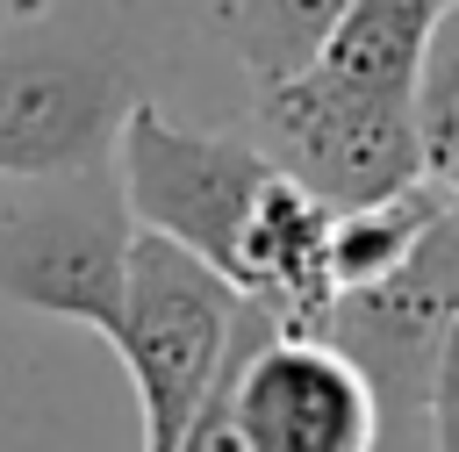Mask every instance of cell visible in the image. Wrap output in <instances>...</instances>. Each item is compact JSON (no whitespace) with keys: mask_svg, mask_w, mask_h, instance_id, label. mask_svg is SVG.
Instances as JSON below:
<instances>
[{"mask_svg":"<svg viewBox=\"0 0 459 452\" xmlns=\"http://www.w3.org/2000/svg\"><path fill=\"white\" fill-rule=\"evenodd\" d=\"M430 452H459V323H452L445 373H437V402H430Z\"/></svg>","mask_w":459,"mask_h":452,"instance_id":"10","label":"cell"},{"mask_svg":"<svg viewBox=\"0 0 459 452\" xmlns=\"http://www.w3.org/2000/svg\"><path fill=\"white\" fill-rule=\"evenodd\" d=\"M416 115H423V151H430V179L459 194V7L445 14L430 57H423V93H416Z\"/></svg>","mask_w":459,"mask_h":452,"instance_id":"9","label":"cell"},{"mask_svg":"<svg viewBox=\"0 0 459 452\" xmlns=\"http://www.w3.org/2000/svg\"><path fill=\"white\" fill-rule=\"evenodd\" d=\"M158 7L186 29H201L258 93V86H280L301 65H316V50L330 43V29L344 22L351 0H158Z\"/></svg>","mask_w":459,"mask_h":452,"instance_id":"8","label":"cell"},{"mask_svg":"<svg viewBox=\"0 0 459 452\" xmlns=\"http://www.w3.org/2000/svg\"><path fill=\"white\" fill-rule=\"evenodd\" d=\"M158 0H50L0 22V179L108 165L151 100Z\"/></svg>","mask_w":459,"mask_h":452,"instance_id":"2","label":"cell"},{"mask_svg":"<svg viewBox=\"0 0 459 452\" xmlns=\"http://www.w3.org/2000/svg\"><path fill=\"white\" fill-rule=\"evenodd\" d=\"M452 323H459V215L437 222L394 273L366 287H337L308 330L330 337L373 380L387 430H416L430 423Z\"/></svg>","mask_w":459,"mask_h":452,"instance_id":"6","label":"cell"},{"mask_svg":"<svg viewBox=\"0 0 459 452\" xmlns=\"http://www.w3.org/2000/svg\"><path fill=\"white\" fill-rule=\"evenodd\" d=\"M222 402L251 452H380L387 416L373 380L316 330H287L273 309L251 316Z\"/></svg>","mask_w":459,"mask_h":452,"instance_id":"7","label":"cell"},{"mask_svg":"<svg viewBox=\"0 0 459 452\" xmlns=\"http://www.w3.org/2000/svg\"><path fill=\"white\" fill-rule=\"evenodd\" d=\"M459 0H351L316 65L251 93L265 151L330 208H359L430 179L423 151V57Z\"/></svg>","mask_w":459,"mask_h":452,"instance_id":"1","label":"cell"},{"mask_svg":"<svg viewBox=\"0 0 459 452\" xmlns=\"http://www.w3.org/2000/svg\"><path fill=\"white\" fill-rule=\"evenodd\" d=\"M258 301L215 273L208 258H194L172 237H136V265H129V301L115 323V359L136 387V423H143V452H179L186 430L201 423V409L215 402L244 330H251Z\"/></svg>","mask_w":459,"mask_h":452,"instance_id":"3","label":"cell"},{"mask_svg":"<svg viewBox=\"0 0 459 452\" xmlns=\"http://www.w3.org/2000/svg\"><path fill=\"white\" fill-rule=\"evenodd\" d=\"M136 208L115 158L86 172L0 179V301L115 337L136 265Z\"/></svg>","mask_w":459,"mask_h":452,"instance_id":"4","label":"cell"},{"mask_svg":"<svg viewBox=\"0 0 459 452\" xmlns=\"http://www.w3.org/2000/svg\"><path fill=\"white\" fill-rule=\"evenodd\" d=\"M115 172L136 208V230L172 237L237 280L251 215L280 179V158L258 143V129H194L172 108L143 100L115 143Z\"/></svg>","mask_w":459,"mask_h":452,"instance_id":"5","label":"cell"},{"mask_svg":"<svg viewBox=\"0 0 459 452\" xmlns=\"http://www.w3.org/2000/svg\"><path fill=\"white\" fill-rule=\"evenodd\" d=\"M179 452H251L244 445V430H237V416H230V402H222V387H215V402L201 409V423L186 430V445Z\"/></svg>","mask_w":459,"mask_h":452,"instance_id":"11","label":"cell"}]
</instances>
